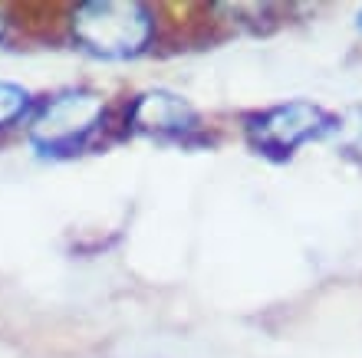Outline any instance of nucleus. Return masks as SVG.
<instances>
[{"instance_id":"f257e3e1","label":"nucleus","mask_w":362,"mask_h":358,"mask_svg":"<svg viewBox=\"0 0 362 358\" xmlns=\"http://www.w3.org/2000/svg\"><path fill=\"white\" fill-rule=\"evenodd\" d=\"M73 40L99 59H135L152 47L155 13L135 0L83 4L73 13Z\"/></svg>"},{"instance_id":"f03ea898","label":"nucleus","mask_w":362,"mask_h":358,"mask_svg":"<svg viewBox=\"0 0 362 358\" xmlns=\"http://www.w3.org/2000/svg\"><path fill=\"white\" fill-rule=\"evenodd\" d=\"M244 129H247L250 145H254L260 155L284 161V158H290L300 145L333 135L336 129H339V119L326 112L323 105L306 102V99H293V102L270 105L264 112L250 115Z\"/></svg>"},{"instance_id":"7ed1b4c3","label":"nucleus","mask_w":362,"mask_h":358,"mask_svg":"<svg viewBox=\"0 0 362 358\" xmlns=\"http://www.w3.org/2000/svg\"><path fill=\"white\" fill-rule=\"evenodd\" d=\"M103 95L86 93V89H69L43 105L37 122L30 125V142L47 155H69L86 145V138L103 125Z\"/></svg>"},{"instance_id":"20e7f679","label":"nucleus","mask_w":362,"mask_h":358,"mask_svg":"<svg viewBox=\"0 0 362 358\" xmlns=\"http://www.w3.org/2000/svg\"><path fill=\"white\" fill-rule=\"evenodd\" d=\"M129 125L142 135H158V138H185L188 132L198 129V115L181 95L168 89H155V93L139 95L129 109Z\"/></svg>"},{"instance_id":"39448f33","label":"nucleus","mask_w":362,"mask_h":358,"mask_svg":"<svg viewBox=\"0 0 362 358\" xmlns=\"http://www.w3.org/2000/svg\"><path fill=\"white\" fill-rule=\"evenodd\" d=\"M30 109V93L17 83H0V129L17 122L20 115Z\"/></svg>"},{"instance_id":"423d86ee","label":"nucleus","mask_w":362,"mask_h":358,"mask_svg":"<svg viewBox=\"0 0 362 358\" xmlns=\"http://www.w3.org/2000/svg\"><path fill=\"white\" fill-rule=\"evenodd\" d=\"M356 27H359V30H362V10H359V20H356Z\"/></svg>"},{"instance_id":"0eeeda50","label":"nucleus","mask_w":362,"mask_h":358,"mask_svg":"<svg viewBox=\"0 0 362 358\" xmlns=\"http://www.w3.org/2000/svg\"><path fill=\"white\" fill-rule=\"evenodd\" d=\"M0 40H4V17H0Z\"/></svg>"}]
</instances>
